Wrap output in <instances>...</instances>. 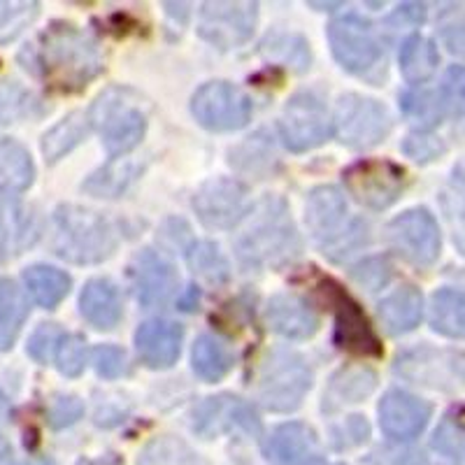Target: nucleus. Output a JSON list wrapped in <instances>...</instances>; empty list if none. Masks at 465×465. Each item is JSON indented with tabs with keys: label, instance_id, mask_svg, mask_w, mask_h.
I'll list each match as a JSON object with an SVG mask.
<instances>
[{
	"label": "nucleus",
	"instance_id": "1",
	"mask_svg": "<svg viewBox=\"0 0 465 465\" xmlns=\"http://www.w3.org/2000/svg\"><path fill=\"white\" fill-rule=\"evenodd\" d=\"M26 70L64 91H80L103 70L101 54L86 33L70 24H54L22 54Z\"/></svg>",
	"mask_w": 465,
	"mask_h": 465
},
{
	"label": "nucleus",
	"instance_id": "2",
	"mask_svg": "<svg viewBox=\"0 0 465 465\" xmlns=\"http://www.w3.org/2000/svg\"><path fill=\"white\" fill-rule=\"evenodd\" d=\"M116 244V228L98 212L64 205L54 214V252L70 263H101L114 254Z\"/></svg>",
	"mask_w": 465,
	"mask_h": 465
},
{
	"label": "nucleus",
	"instance_id": "3",
	"mask_svg": "<svg viewBox=\"0 0 465 465\" xmlns=\"http://www.w3.org/2000/svg\"><path fill=\"white\" fill-rule=\"evenodd\" d=\"M86 116L110 156H124L138 147L147 131V107L140 95L126 86H110L103 91Z\"/></svg>",
	"mask_w": 465,
	"mask_h": 465
},
{
	"label": "nucleus",
	"instance_id": "4",
	"mask_svg": "<svg viewBox=\"0 0 465 465\" xmlns=\"http://www.w3.org/2000/svg\"><path fill=\"white\" fill-rule=\"evenodd\" d=\"M301 252V238L282 201H265L252 228L238 242V256L249 268H282Z\"/></svg>",
	"mask_w": 465,
	"mask_h": 465
},
{
	"label": "nucleus",
	"instance_id": "5",
	"mask_svg": "<svg viewBox=\"0 0 465 465\" xmlns=\"http://www.w3.org/2000/svg\"><path fill=\"white\" fill-rule=\"evenodd\" d=\"M347 201L335 186H319L305 203V223L312 238L333 261L351 256L368 242V226L363 222L347 223Z\"/></svg>",
	"mask_w": 465,
	"mask_h": 465
},
{
	"label": "nucleus",
	"instance_id": "6",
	"mask_svg": "<svg viewBox=\"0 0 465 465\" xmlns=\"http://www.w3.org/2000/svg\"><path fill=\"white\" fill-rule=\"evenodd\" d=\"M312 389L310 365L289 349H272L261 363L259 401L270 412H293Z\"/></svg>",
	"mask_w": 465,
	"mask_h": 465
},
{
	"label": "nucleus",
	"instance_id": "7",
	"mask_svg": "<svg viewBox=\"0 0 465 465\" xmlns=\"http://www.w3.org/2000/svg\"><path fill=\"white\" fill-rule=\"evenodd\" d=\"M389 131H391V116L381 103L356 94H347L338 101L333 114V133L347 147H375L389 135Z\"/></svg>",
	"mask_w": 465,
	"mask_h": 465
},
{
	"label": "nucleus",
	"instance_id": "8",
	"mask_svg": "<svg viewBox=\"0 0 465 465\" xmlns=\"http://www.w3.org/2000/svg\"><path fill=\"white\" fill-rule=\"evenodd\" d=\"M191 112L207 131H238L252 116V101L238 86L228 82H210L191 98Z\"/></svg>",
	"mask_w": 465,
	"mask_h": 465
},
{
	"label": "nucleus",
	"instance_id": "9",
	"mask_svg": "<svg viewBox=\"0 0 465 465\" xmlns=\"http://www.w3.org/2000/svg\"><path fill=\"white\" fill-rule=\"evenodd\" d=\"M328 43L333 56L344 70L354 74H368L381 61V45L365 19L344 15L328 26Z\"/></svg>",
	"mask_w": 465,
	"mask_h": 465
},
{
	"label": "nucleus",
	"instance_id": "10",
	"mask_svg": "<svg viewBox=\"0 0 465 465\" xmlns=\"http://www.w3.org/2000/svg\"><path fill=\"white\" fill-rule=\"evenodd\" d=\"M280 131L291 152H310L333 133V116L314 94H298L282 112Z\"/></svg>",
	"mask_w": 465,
	"mask_h": 465
},
{
	"label": "nucleus",
	"instance_id": "11",
	"mask_svg": "<svg viewBox=\"0 0 465 465\" xmlns=\"http://www.w3.org/2000/svg\"><path fill=\"white\" fill-rule=\"evenodd\" d=\"M342 177L349 193L372 210L391 207L407 184L405 170L391 161H359L349 165Z\"/></svg>",
	"mask_w": 465,
	"mask_h": 465
},
{
	"label": "nucleus",
	"instance_id": "12",
	"mask_svg": "<svg viewBox=\"0 0 465 465\" xmlns=\"http://www.w3.org/2000/svg\"><path fill=\"white\" fill-rule=\"evenodd\" d=\"M386 238L402 259L419 268L433 265L440 256V247H442L438 222L429 210L402 212L401 217L389 223Z\"/></svg>",
	"mask_w": 465,
	"mask_h": 465
},
{
	"label": "nucleus",
	"instance_id": "13",
	"mask_svg": "<svg viewBox=\"0 0 465 465\" xmlns=\"http://www.w3.org/2000/svg\"><path fill=\"white\" fill-rule=\"evenodd\" d=\"M396 372L414 384L430 386L440 391L465 389V356L438 349H412L398 356Z\"/></svg>",
	"mask_w": 465,
	"mask_h": 465
},
{
	"label": "nucleus",
	"instance_id": "14",
	"mask_svg": "<svg viewBox=\"0 0 465 465\" xmlns=\"http://www.w3.org/2000/svg\"><path fill=\"white\" fill-rule=\"evenodd\" d=\"M259 19L256 3H205L198 33L219 49H235L252 37Z\"/></svg>",
	"mask_w": 465,
	"mask_h": 465
},
{
	"label": "nucleus",
	"instance_id": "15",
	"mask_svg": "<svg viewBox=\"0 0 465 465\" xmlns=\"http://www.w3.org/2000/svg\"><path fill=\"white\" fill-rule=\"evenodd\" d=\"M335 312V342L354 356H381V344L359 302L333 282H326Z\"/></svg>",
	"mask_w": 465,
	"mask_h": 465
},
{
	"label": "nucleus",
	"instance_id": "16",
	"mask_svg": "<svg viewBox=\"0 0 465 465\" xmlns=\"http://www.w3.org/2000/svg\"><path fill=\"white\" fill-rule=\"evenodd\" d=\"M193 210L207 228L226 231L249 214L247 186L238 180H212L193 196Z\"/></svg>",
	"mask_w": 465,
	"mask_h": 465
},
{
	"label": "nucleus",
	"instance_id": "17",
	"mask_svg": "<svg viewBox=\"0 0 465 465\" xmlns=\"http://www.w3.org/2000/svg\"><path fill=\"white\" fill-rule=\"evenodd\" d=\"M193 430L203 438H217L222 433L259 435L261 419L254 407L235 396H214L193 410Z\"/></svg>",
	"mask_w": 465,
	"mask_h": 465
},
{
	"label": "nucleus",
	"instance_id": "18",
	"mask_svg": "<svg viewBox=\"0 0 465 465\" xmlns=\"http://www.w3.org/2000/svg\"><path fill=\"white\" fill-rule=\"evenodd\" d=\"M131 282L140 305L152 310V307H163L174 296L180 277L163 256L152 249H144L133 259Z\"/></svg>",
	"mask_w": 465,
	"mask_h": 465
},
{
	"label": "nucleus",
	"instance_id": "19",
	"mask_svg": "<svg viewBox=\"0 0 465 465\" xmlns=\"http://www.w3.org/2000/svg\"><path fill=\"white\" fill-rule=\"evenodd\" d=\"M430 405L405 391H389L380 402V426L393 440H414L430 419Z\"/></svg>",
	"mask_w": 465,
	"mask_h": 465
},
{
	"label": "nucleus",
	"instance_id": "20",
	"mask_svg": "<svg viewBox=\"0 0 465 465\" xmlns=\"http://www.w3.org/2000/svg\"><path fill=\"white\" fill-rule=\"evenodd\" d=\"M265 454L280 465H319L322 442L310 426L291 421L270 433Z\"/></svg>",
	"mask_w": 465,
	"mask_h": 465
},
{
	"label": "nucleus",
	"instance_id": "21",
	"mask_svg": "<svg viewBox=\"0 0 465 465\" xmlns=\"http://www.w3.org/2000/svg\"><path fill=\"white\" fill-rule=\"evenodd\" d=\"M43 223L33 207L22 203H0V263L15 259L37 242Z\"/></svg>",
	"mask_w": 465,
	"mask_h": 465
},
{
	"label": "nucleus",
	"instance_id": "22",
	"mask_svg": "<svg viewBox=\"0 0 465 465\" xmlns=\"http://www.w3.org/2000/svg\"><path fill=\"white\" fill-rule=\"evenodd\" d=\"M182 340H184V328L180 323L153 319L138 328L135 347L143 363H147L153 371H165L180 359Z\"/></svg>",
	"mask_w": 465,
	"mask_h": 465
},
{
	"label": "nucleus",
	"instance_id": "23",
	"mask_svg": "<svg viewBox=\"0 0 465 465\" xmlns=\"http://www.w3.org/2000/svg\"><path fill=\"white\" fill-rule=\"evenodd\" d=\"M268 326L289 340H307L317 333L319 317L312 307L296 296H275L270 298L265 310Z\"/></svg>",
	"mask_w": 465,
	"mask_h": 465
},
{
	"label": "nucleus",
	"instance_id": "24",
	"mask_svg": "<svg viewBox=\"0 0 465 465\" xmlns=\"http://www.w3.org/2000/svg\"><path fill=\"white\" fill-rule=\"evenodd\" d=\"M31 153L15 140H0V203L15 201L33 184Z\"/></svg>",
	"mask_w": 465,
	"mask_h": 465
},
{
	"label": "nucleus",
	"instance_id": "25",
	"mask_svg": "<svg viewBox=\"0 0 465 465\" xmlns=\"http://www.w3.org/2000/svg\"><path fill=\"white\" fill-rule=\"evenodd\" d=\"M80 312L94 328H114L122 319V296L116 286L107 280H91L82 291Z\"/></svg>",
	"mask_w": 465,
	"mask_h": 465
},
{
	"label": "nucleus",
	"instance_id": "26",
	"mask_svg": "<svg viewBox=\"0 0 465 465\" xmlns=\"http://www.w3.org/2000/svg\"><path fill=\"white\" fill-rule=\"evenodd\" d=\"M423 314V298L414 286H402L380 302L381 326L389 335H405L419 326Z\"/></svg>",
	"mask_w": 465,
	"mask_h": 465
},
{
	"label": "nucleus",
	"instance_id": "27",
	"mask_svg": "<svg viewBox=\"0 0 465 465\" xmlns=\"http://www.w3.org/2000/svg\"><path fill=\"white\" fill-rule=\"evenodd\" d=\"M377 386V375L368 368H349L333 377L328 393L323 396V412H335L347 402H361L371 396Z\"/></svg>",
	"mask_w": 465,
	"mask_h": 465
},
{
	"label": "nucleus",
	"instance_id": "28",
	"mask_svg": "<svg viewBox=\"0 0 465 465\" xmlns=\"http://www.w3.org/2000/svg\"><path fill=\"white\" fill-rule=\"evenodd\" d=\"M398 61H401V70L405 74V80L412 82V84H421L438 70L440 54L433 40L412 35L401 45Z\"/></svg>",
	"mask_w": 465,
	"mask_h": 465
},
{
	"label": "nucleus",
	"instance_id": "29",
	"mask_svg": "<svg viewBox=\"0 0 465 465\" xmlns=\"http://www.w3.org/2000/svg\"><path fill=\"white\" fill-rule=\"evenodd\" d=\"M28 317V302L24 291L10 280H0V351H7L19 338Z\"/></svg>",
	"mask_w": 465,
	"mask_h": 465
},
{
	"label": "nucleus",
	"instance_id": "30",
	"mask_svg": "<svg viewBox=\"0 0 465 465\" xmlns=\"http://www.w3.org/2000/svg\"><path fill=\"white\" fill-rule=\"evenodd\" d=\"M430 323L447 338H465V291H438L430 302Z\"/></svg>",
	"mask_w": 465,
	"mask_h": 465
},
{
	"label": "nucleus",
	"instance_id": "31",
	"mask_svg": "<svg viewBox=\"0 0 465 465\" xmlns=\"http://www.w3.org/2000/svg\"><path fill=\"white\" fill-rule=\"evenodd\" d=\"M24 282H26V289L33 301L40 307H47V310H54L70 291V277L61 270L49 268V265L28 268L24 272Z\"/></svg>",
	"mask_w": 465,
	"mask_h": 465
},
{
	"label": "nucleus",
	"instance_id": "32",
	"mask_svg": "<svg viewBox=\"0 0 465 465\" xmlns=\"http://www.w3.org/2000/svg\"><path fill=\"white\" fill-rule=\"evenodd\" d=\"M89 131V116L82 112H73L65 119L56 124L52 131L45 133L43 138V153L49 163H56L58 159H64L65 153L73 152L82 140L86 138Z\"/></svg>",
	"mask_w": 465,
	"mask_h": 465
},
{
	"label": "nucleus",
	"instance_id": "33",
	"mask_svg": "<svg viewBox=\"0 0 465 465\" xmlns=\"http://www.w3.org/2000/svg\"><path fill=\"white\" fill-rule=\"evenodd\" d=\"M191 365L201 380L219 381L228 375L232 359L219 340H214L212 335H201L191 351Z\"/></svg>",
	"mask_w": 465,
	"mask_h": 465
},
{
	"label": "nucleus",
	"instance_id": "34",
	"mask_svg": "<svg viewBox=\"0 0 465 465\" xmlns=\"http://www.w3.org/2000/svg\"><path fill=\"white\" fill-rule=\"evenodd\" d=\"M138 465H207L189 444L173 435L156 438L144 447Z\"/></svg>",
	"mask_w": 465,
	"mask_h": 465
},
{
	"label": "nucleus",
	"instance_id": "35",
	"mask_svg": "<svg viewBox=\"0 0 465 465\" xmlns=\"http://www.w3.org/2000/svg\"><path fill=\"white\" fill-rule=\"evenodd\" d=\"M37 114V101L16 82H0V126Z\"/></svg>",
	"mask_w": 465,
	"mask_h": 465
},
{
	"label": "nucleus",
	"instance_id": "36",
	"mask_svg": "<svg viewBox=\"0 0 465 465\" xmlns=\"http://www.w3.org/2000/svg\"><path fill=\"white\" fill-rule=\"evenodd\" d=\"M40 5L37 3H28V0H19V3H0V45L10 43L16 35H22L33 22H35Z\"/></svg>",
	"mask_w": 465,
	"mask_h": 465
},
{
	"label": "nucleus",
	"instance_id": "37",
	"mask_svg": "<svg viewBox=\"0 0 465 465\" xmlns=\"http://www.w3.org/2000/svg\"><path fill=\"white\" fill-rule=\"evenodd\" d=\"M133 177H135V168H133V165L110 163L103 170H98L95 174H91L84 184V191H89L94 196L114 198L126 189L128 182H131Z\"/></svg>",
	"mask_w": 465,
	"mask_h": 465
},
{
	"label": "nucleus",
	"instance_id": "38",
	"mask_svg": "<svg viewBox=\"0 0 465 465\" xmlns=\"http://www.w3.org/2000/svg\"><path fill=\"white\" fill-rule=\"evenodd\" d=\"M440 116H463L465 114V68L454 65L444 74L442 86L435 91Z\"/></svg>",
	"mask_w": 465,
	"mask_h": 465
},
{
	"label": "nucleus",
	"instance_id": "39",
	"mask_svg": "<svg viewBox=\"0 0 465 465\" xmlns=\"http://www.w3.org/2000/svg\"><path fill=\"white\" fill-rule=\"evenodd\" d=\"M186 259H189L191 270H193L196 275L205 277L207 282H223L228 277L226 259H223L222 252H219L214 244L196 242L189 249Z\"/></svg>",
	"mask_w": 465,
	"mask_h": 465
},
{
	"label": "nucleus",
	"instance_id": "40",
	"mask_svg": "<svg viewBox=\"0 0 465 465\" xmlns=\"http://www.w3.org/2000/svg\"><path fill=\"white\" fill-rule=\"evenodd\" d=\"M263 52L272 54L282 61V64L296 65V70H305L310 68V49L307 45L302 43L301 37L293 35H277V37H268V43L263 45Z\"/></svg>",
	"mask_w": 465,
	"mask_h": 465
},
{
	"label": "nucleus",
	"instance_id": "41",
	"mask_svg": "<svg viewBox=\"0 0 465 465\" xmlns=\"http://www.w3.org/2000/svg\"><path fill=\"white\" fill-rule=\"evenodd\" d=\"M86 342L80 335H64L61 344L56 349V363L58 371L64 372L65 377H77L82 375L86 365Z\"/></svg>",
	"mask_w": 465,
	"mask_h": 465
},
{
	"label": "nucleus",
	"instance_id": "42",
	"mask_svg": "<svg viewBox=\"0 0 465 465\" xmlns=\"http://www.w3.org/2000/svg\"><path fill=\"white\" fill-rule=\"evenodd\" d=\"M64 335L65 333H61V328L56 323H43L28 340V354L37 363H49V359L56 356V349L61 340H64Z\"/></svg>",
	"mask_w": 465,
	"mask_h": 465
},
{
	"label": "nucleus",
	"instance_id": "43",
	"mask_svg": "<svg viewBox=\"0 0 465 465\" xmlns=\"http://www.w3.org/2000/svg\"><path fill=\"white\" fill-rule=\"evenodd\" d=\"M351 275H354V280L359 282L363 289L380 291L389 284V280H391V268H389V263H386L384 259H368L361 265H356V268L351 270Z\"/></svg>",
	"mask_w": 465,
	"mask_h": 465
},
{
	"label": "nucleus",
	"instance_id": "44",
	"mask_svg": "<svg viewBox=\"0 0 465 465\" xmlns=\"http://www.w3.org/2000/svg\"><path fill=\"white\" fill-rule=\"evenodd\" d=\"M94 365L98 375H103L105 380H116L126 372V354L119 347L103 344L94 351Z\"/></svg>",
	"mask_w": 465,
	"mask_h": 465
},
{
	"label": "nucleus",
	"instance_id": "45",
	"mask_svg": "<svg viewBox=\"0 0 465 465\" xmlns=\"http://www.w3.org/2000/svg\"><path fill=\"white\" fill-rule=\"evenodd\" d=\"M82 412H84V407L77 398L58 396L49 407V423H52V429H65V426L77 421Z\"/></svg>",
	"mask_w": 465,
	"mask_h": 465
},
{
	"label": "nucleus",
	"instance_id": "46",
	"mask_svg": "<svg viewBox=\"0 0 465 465\" xmlns=\"http://www.w3.org/2000/svg\"><path fill=\"white\" fill-rule=\"evenodd\" d=\"M433 447L438 451H442L444 456H450V459H463L465 456V435H460L450 421H444L442 426L438 429V433H435Z\"/></svg>",
	"mask_w": 465,
	"mask_h": 465
},
{
	"label": "nucleus",
	"instance_id": "47",
	"mask_svg": "<svg viewBox=\"0 0 465 465\" xmlns=\"http://www.w3.org/2000/svg\"><path fill=\"white\" fill-rule=\"evenodd\" d=\"M402 149H405L407 156H412L414 161H433L444 152L440 140L430 138V135H410V138L405 140V144H402Z\"/></svg>",
	"mask_w": 465,
	"mask_h": 465
},
{
	"label": "nucleus",
	"instance_id": "48",
	"mask_svg": "<svg viewBox=\"0 0 465 465\" xmlns=\"http://www.w3.org/2000/svg\"><path fill=\"white\" fill-rule=\"evenodd\" d=\"M442 40L450 47L451 54L465 56V15L463 12H454L450 22L442 24Z\"/></svg>",
	"mask_w": 465,
	"mask_h": 465
},
{
	"label": "nucleus",
	"instance_id": "49",
	"mask_svg": "<svg viewBox=\"0 0 465 465\" xmlns=\"http://www.w3.org/2000/svg\"><path fill=\"white\" fill-rule=\"evenodd\" d=\"M80 465H122L116 456H105V459H94V460H82Z\"/></svg>",
	"mask_w": 465,
	"mask_h": 465
},
{
	"label": "nucleus",
	"instance_id": "50",
	"mask_svg": "<svg viewBox=\"0 0 465 465\" xmlns=\"http://www.w3.org/2000/svg\"><path fill=\"white\" fill-rule=\"evenodd\" d=\"M26 465H54V463H52V460L40 459V460H31V463H26Z\"/></svg>",
	"mask_w": 465,
	"mask_h": 465
},
{
	"label": "nucleus",
	"instance_id": "51",
	"mask_svg": "<svg viewBox=\"0 0 465 465\" xmlns=\"http://www.w3.org/2000/svg\"><path fill=\"white\" fill-rule=\"evenodd\" d=\"M310 5L312 7H340V3L338 5H331V3H310Z\"/></svg>",
	"mask_w": 465,
	"mask_h": 465
},
{
	"label": "nucleus",
	"instance_id": "52",
	"mask_svg": "<svg viewBox=\"0 0 465 465\" xmlns=\"http://www.w3.org/2000/svg\"><path fill=\"white\" fill-rule=\"evenodd\" d=\"M3 412H5V396L0 393V417H3Z\"/></svg>",
	"mask_w": 465,
	"mask_h": 465
},
{
	"label": "nucleus",
	"instance_id": "53",
	"mask_svg": "<svg viewBox=\"0 0 465 465\" xmlns=\"http://www.w3.org/2000/svg\"><path fill=\"white\" fill-rule=\"evenodd\" d=\"M319 465H322V463H319Z\"/></svg>",
	"mask_w": 465,
	"mask_h": 465
}]
</instances>
